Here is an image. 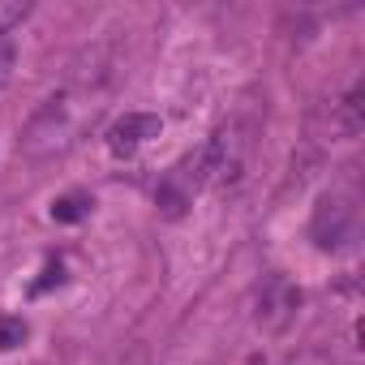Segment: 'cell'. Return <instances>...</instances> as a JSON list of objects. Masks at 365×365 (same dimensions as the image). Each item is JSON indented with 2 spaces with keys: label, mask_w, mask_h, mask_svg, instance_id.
<instances>
[{
  "label": "cell",
  "mask_w": 365,
  "mask_h": 365,
  "mask_svg": "<svg viewBox=\"0 0 365 365\" xmlns=\"http://www.w3.org/2000/svg\"><path fill=\"white\" fill-rule=\"evenodd\" d=\"M254 133L258 125L245 120V116H232L224 120L211 142L202 146V176H207V185H237L250 155H254Z\"/></svg>",
  "instance_id": "obj_1"
},
{
  "label": "cell",
  "mask_w": 365,
  "mask_h": 365,
  "mask_svg": "<svg viewBox=\"0 0 365 365\" xmlns=\"http://www.w3.org/2000/svg\"><path fill=\"white\" fill-rule=\"evenodd\" d=\"M356 228H361V215H356V198L344 194V190H331L318 198L314 207V220H309V237L318 250L335 254V250H348L356 241Z\"/></svg>",
  "instance_id": "obj_2"
},
{
  "label": "cell",
  "mask_w": 365,
  "mask_h": 365,
  "mask_svg": "<svg viewBox=\"0 0 365 365\" xmlns=\"http://www.w3.org/2000/svg\"><path fill=\"white\" fill-rule=\"evenodd\" d=\"M297 309H301V288H297L288 275H279V271L262 275V284H258V292H254V322H258L262 331L279 335V331L292 327Z\"/></svg>",
  "instance_id": "obj_3"
},
{
  "label": "cell",
  "mask_w": 365,
  "mask_h": 365,
  "mask_svg": "<svg viewBox=\"0 0 365 365\" xmlns=\"http://www.w3.org/2000/svg\"><path fill=\"white\" fill-rule=\"evenodd\" d=\"M73 133H78V120H73L69 103H65V99H48V103L31 116L22 142H26L31 155H56V150H65V146L73 142Z\"/></svg>",
  "instance_id": "obj_4"
},
{
  "label": "cell",
  "mask_w": 365,
  "mask_h": 365,
  "mask_svg": "<svg viewBox=\"0 0 365 365\" xmlns=\"http://www.w3.org/2000/svg\"><path fill=\"white\" fill-rule=\"evenodd\" d=\"M207 185V176H202V150L185 155L180 163H172L159 180V190H155V202L163 207V215H185V207H194V194Z\"/></svg>",
  "instance_id": "obj_5"
},
{
  "label": "cell",
  "mask_w": 365,
  "mask_h": 365,
  "mask_svg": "<svg viewBox=\"0 0 365 365\" xmlns=\"http://www.w3.org/2000/svg\"><path fill=\"white\" fill-rule=\"evenodd\" d=\"M163 133V120L159 116H150V112H125L112 129H108V150L112 155H138L150 138H159Z\"/></svg>",
  "instance_id": "obj_6"
},
{
  "label": "cell",
  "mask_w": 365,
  "mask_h": 365,
  "mask_svg": "<svg viewBox=\"0 0 365 365\" xmlns=\"http://www.w3.org/2000/svg\"><path fill=\"white\" fill-rule=\"evenodd\" d=\"M91 211H95L91 194H65V198L52 202V220L56 224H82V220H91Z\"/></svg>",
  "instance_id": "obj_7"
},
{
  "label": "cell",
  "mask_w": 365,
  "mask_h": 365,
  "mask_svg": "<svg viewBox=\"0 0 365 365\" xmlns=\"http://www.w3.org/2000/svg\"><path fill=\"white\" fill-rule=\"evenodd\" d=\"M26 335H31L26 318H18V314H0V352L22 348V344H26Z\"/></svg>",
  "instance_id": "obj_8"
},
{
  "label": "cell",
  "mask_w": 365,
  "mask_h": 365,
  "mask_svg": "<svg viewBox=\"0 0 365 365\" xmlns=\"http://www.w3.org/2000/svg\"><path fill=\"white\" fill-rule=\"evenodd\" d=\"M14 65H18V43H14V31H9V26H0V86H9Z\"/></svg>",
  "instance_id": "obj_9"
},
{
  "label": "cell",
  "mask_w": 365,
  "mask_h": 365,
  "mask_svg": "<svg viewBox=\"0 0 365 365\" xmlns=\"http://www.w3.org/2000/svg\"><path fill=\"white\" fill-rule=\"evenodd\" d=\"M52 284H65V267H61V262H48V267H43V279H39V284H35L31 292L39 297V292H48Z\"/></svg>",
  "instance_id": "obj_10"
}]
</instances>
